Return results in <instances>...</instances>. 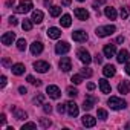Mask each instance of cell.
Here are the masks:
<instances>
[{"instance_id":"obj_1","label":"cell","mask_w":130,"mask_h":130,"mask_svg":"<svg viewBox=\"0 0 130 130\" xmlns=\"http://www.w3.org/2000/svg\"><path fill=\"white\" fill-rule=\"evenodd\" d=\"M107 104L113 110H121V109H125V106H127V103L122 98H118V96H110L109 101H107Z\"/></svg>"},{"instance_id":"obj_2","label":"cell","mask_w":130,"mask_h":130,"mask_svg":"<svg viewBox=\"0 0 130 130\" xmlns=\"http://www.w3.org/2000/svg\"><path fill=\"white\" fill-rule=\"evenodd\" d=\"M32 0H22V2L19 3V6L15 8V12L17 14H26L32 9Z\"/></svg>"},{"instance_id":"obj_3","label":"cell","mask_w":130,"mask_h":130,"mask_svg":"<svg viewBox=\"0 0 130 130\" xmlns=\"http://www.w3.org/2000/svg\"><path fill=\"white\" fill-rule=\"evenodd\" d=\"M116 31V28L113 25H107V26H101L96 29V35L98 37H107V35H112L113 32Z\"/></svg>"},{"instance_id":"obj_4","label":"cell","mask_w":130,"mask_h":130,"mask_svg":"<svg viewBox=\"0 0 130 130\" xmlns=\"http://www.w3.org/2000/svg\"><path fill=\"white\" fill-rule=\"evenodd\" d=\"M69 49H71V44H69L68 41H58V43L55 44V52H57L58 55L68 54V52H69Z\"/></svg>"},{"instance_id":"obj_5","label":"cell","mask_w":130,"mask_h":130,"mask_svg":"<svg viewBox=\"0 0 130 130\" xmlns=\"http://www.w3.org/2000/svg\"><path fill=\"white\" fill-rule=\"evenodd\" d=\"M77 55H78V58L84 63V64H89L90 61H92V57H90V54H89V51H86L84 47H81V49H78V52H77Z\"/></svg>"},{"instance_id":"obj_6","label":"cell","mask_w":130,"mask_h":130,"mask_svg":"<svg viewBox=\"0 0 130 130\" xmlns=\"http://www.w3.org/2000/svg\"><path fill=\"white\" fill-rule=\"evenodd\" d=\"M60 69H61L63 72H69V71L72 69V61H71L69 57H63V58L60 60Z\"/></svg>"},{"instance_id":"obj_7","label":"cell","mask_w":130,"mask_h":130,"mask_svg":"<svg viewBox=\"0 0 130 130\" xmlns=\"http://www.w3.org/2000/svg\"><path fill=\"white\" fill-rule=\"evenodd\" d=\"M34 69L37 72H40V74H44V72H47L51 69V66H49L46 61H35L34 63Z\"/></svg>"},{"instance_id":"obj_8","label":"cell","mask_w":130,"mask_h":130,"mask_svg":"<svg viewBox=\"0 0 130 130\" xmlns=\"http://www.w3.org/2000/svg\"><path fill=\"white\" fill-rule=\"evenodd\" d=\"M74 14H75V17H77L78 20H81V22H84V20L89 19V12H87L84 8H75Z\"/></svg>"},{"instance_id":"obj_9","label":"cell","mask_w":130,"mask_h":130,"mask_svg":"<svg viewBox=\"0 0 130 130\" xmlns=\"http://www.w3.org/2000/svg\"><path fill=\"white\" fill-rule=\"evenodd\" d=\"M46 92H47V95H49L51 98H54V100L60 98V95H61V90L58 89V86H47Z\"/></svg>"},{"instance_id":"obj_10","label":"cell","mask_w":130,"mask_h":130,"mask_svg":"<svg viewBox=\"0 0 130 130\" xmlns=\"http://www.w3.org/2000/svg\"><path fill=\"white\" fill-rule=\"evenodd\" d=\"M96 103V98L95 96H92V95H87L86 98H84V103H83V109L84 110H90L92 107H93V104Z\"/></svg>"},{"instance_id":"obj_11","label":"cell","mask_w":130,"mask_h":130,"mask_svg":"<svg viewBox=\"0 0 130 130\" xmlns=\"http://www.w3.org/2000/svg\"><path fill=\"white\" fill-rule=\"evenodd\" d=\"M72 38L75 41H78V43H83V41L87 40V32H84V31H75L72 34Z\"/></svg>"},{"instance_id":"obj_12","label":"cell","mask_w":130,"mask_h":130,"mask_svg":"<svg viewBox=\"0 0 130 130\" xmlns=\"http://www.w3.org/2000/svg\"><path fill=\"white\" fill-rule=\"evenodd\" d=\"M15 40V34L14 32H6V34H3L2 35V43L5 44V46H9V44H12V41Z\"/></svg>"},{"instance_id":"obj_13","label":"cell","mask_w":130,"mask_h":130,"mask_svg":"<svg viewBox=\"0 0 130 130\" xmlns=\"http://www.w3.org/2000/svg\"><path fill=\"white\" fill-rule=\"evenodd\" d=\"M103 52H104V57H107V58H110V57H113L115 55V52H116V46L115 44H106L104 46V49H103Z\"/></svg>"},{"instance_id":"obj_14","label":"cell","mask_w":130,"mask_h":130,"mask_svg":"<svg viewBox=\"0 0 130 130\" xmlns=\"http://www.w3.org/2000/svg\"><path fill=\"white\" fill-rule=\"evenodd\" d=\"M68 113L72 118H75L78 115V106H77V103H74V101H69L68 103Z\"/></svg>"},{"instance_id":"obj_15","label":"cell","mask_w":130,"mask_h":130,"mask_svg":"<svg viewBox=\"0 0 130 130\" xmlns=\"http://www.w3.org/2000/svg\"><path fill=\"white\" fill-rule=\"evenodd\" d=\"M128 58H130V54H128V51H125V49H121V51L118 52V57H116L118 63H127V61H128Z\"/></svg>"},{"instance_id":"obj_16","label":"cell","mask_w":130,"mask_h":130,"mask_svg":"<svg viewBox=\"0 0 130 130\" xmlns=\"http://www.w3.org/2000/svg\"><path fill=\"white\" fill-rule=\"evenodd\" d=\"M31 52H32L34 55L41 54V52H43V43H41V41H34V43L31 44Z\"/></svg>"},{"instance_id":"obj_17","label":"cell","mask_w":130,"mask_h":130,"mask_svg":"<svg viewBox=\"0 0 130 130\" xmlns=\"http://www.w3.org/2000/svg\"><path fill=\"white\" fill-rule=\"evenodd\" d=\"M11 71H12L14 75H23L25 74V64L17 63V64H14V66H11Z\"/></svg>"},{"instance_id":"obj_18","label":"cell","mask_w":130,"mask_h":130,"mask_svg":"<svg viewBox=\"0 0 130 130\" xmlns=\"http://www.w3.org/2000/svg\"><path fill=\"white\" fill-rule=\"evenodd\" d=\"M11 110H14V118L15 119H19V121H23V119H26V112L25 110H22V109H15V107H11Z\"/></svg>"},{"instance_id":"obj_19","label":"cell","mask_w":130,"mask_h":130,"mask_svg":"<svg viewBox=\"0 0 130 130\" xmlns=\"http://www.w3.org/2000/svg\"><path fill=\"white\" fill-rule=\"evenodd\" d=\"M95 124H96V119L93 116H90V115H84L83 116V125L84 127H93Z\"/></svg>"},{"instance_id":"obj_20","label":"cell","mask_w":130,"mask_h":130,"mask_svg":"<svg viewBox=\"0 0 130 130\" xmlns=\"http://www.w3.org/2000/svg\"><path fill=\"white\" fill-rule=\"evenodd\" d=\"M118 92L122 93V95L128 93V92H130V83H128V81H121V83L118 84Z\"/></svg>"},{"instance_id":"obj_21","label":"cell","mask_w":130,"mask_h":130,"mask_svg":"<svg viewBox=\"0 0 130 130\" xmlns=\"http://www.w3.org/2000/svg\"><path fill=\"white\" fill-rule=\"evenodd\" d=\"M47 37L57 40V38L61 37V31H60L58 28H49V29H47Z\"/></svg>"},{"instance_id":"obj_22","label":"cell","mask_w":130,"mask_h":130,"mask_svg":"<svg viewBox=\"0 0 130 130\" xmlns=\"http://www.w3.org/2000/svg\"><path fill=\"white\" fill-rule=\"evenodd\" d=\"M103 74H104V77H113L115 74H116V71H115V66L113 64H107V66H104V69H103Z\"/></svg>"},{"instance_id":"obj_23","label":"cell","mask_w":130,"mask_h":130,"mask_svg":"<svg viewBox=\"0 0 130 130\" xmlns=\"http://www.w3.org/2000/svg\"><path fill=\"white\" fill-rule=\"evenodd\" d=\"M100 89H101V92H103V93H110V90H112V87H110L109 81H106L104 78H103V80H100Z\"/></svg>"},{"instance_id":"obj_24","label":"cell","mask_w":130,"mask_h":130,"mask_svg":"<svg viewBox=\"0 0 130 130\" xmlns=\"http://www.w3.org/2000/svg\"><path fill=\"white\" fill-rule=\"evenodd\" d=\"M60 25H61L63 28H69V26L72 25V19H71V15H69V14H64V15L61 17V20H60Z\"/></svg>"},{"instance_id":"obj_25","label":"cell","mask_w":130,"mask_h":130,"mask_svg":"<svg viewBox=\"0 0 130 130\" xmlns=\"http://www.w3.org/2000/svg\"><path fill=\"white\" fill-rule=\"evenodd\" d=\"M104 14H106V17L110 19V20H115V19H116V9L112 8V6H107V8L104 9Z\"/></svg>"},{"instance_id":"obj_26","label":"cell","mask_w":130,"mask_h":130,"mask_svg":"<svg viewBox=\"0 0 130 130\" xmlns=\"http://www.w3.org/2000/svg\"><path fill=\"white\" fill-rule=\"evenodd\" d=\"M32 22H34V23H41V22H43V12L38 11V9L32 11Z\"/></svg>"},{"instance_id":"obj_27","label":"cell","mask_w":130,"mask_h":130,"mask_svg":"<svg viewBox=\"0 0 130 130\" xmlns=\"http://www.w3.org/2000/svg\"><path fill=\"white\" fill-rule=\"evenodd\" d=\"M49 14H51L52 17H58V15L61 14V8H60V6H51V8H49Z\"/></svg>"},{"instance_id":"obj_28","label":"cell","mask_w":130,"mask_h":130,"mask_svg":"<svg viewBox=\"0 0 130 130\" xmlns=\"http://www.w3.org/2000/svg\"><path fill=\"white\" fill-rule=\"evenodd\" d=\"M22 28H23L25 31H31V29H32V19H31V20H29V19H25L23 23H22Z\"/></svg>"},{"instance_id":"obj_29","label":"cell","mask_w":130,"mask_h":130,"mask_svg":"<svg viewBox=\"0 0 130 130\" xmlns=\"http://www.w3.org/2000/svg\"><path fill=\"white\" fill-rule=\"evenodd\" d=\"M26 46H28V44H26V40H25V38H20V40L17 41V49H19V51H25Z\"/></svg>"},{"instance_id":"obj_30","label":"cell","mask_w":130,"mask_h":130,"mask_svg":"<svg viewBox=\"0 0 130 130\" xmlns=\"http://www.w3.org/2000/svg\"><path fill=\"white\" fill-rule=\"evenodd\" d=\"M26 80H28V81H29L31 84L37 86V87H40V86H41V81H40V80H35V78H34L32 75H28V78H26Z\"/></svg>"},{"instance_id":"obj_31","label":"cell","mask_w":130,"mask_h":130,"mask_svg":"<svg viewBox=\"0 0 130 130\" xmlns=\"http://www.w3.org/2000/svg\"><path fill=\"white\" fill-rule=\"evenodd\" d=\"M71 81H72L74 84H81V83H83V75H74V77L71 78Z\"/></svg>"},{"instance_id":"obj_32","label":"cell","mask_w":130,"mask_h":130,"mask_svg":"<svg viewBox=\"0 0 130 130\" xmlns=\"http://www.w3.org/2000/svg\"><path fill=\"white\" fill-rule=\"evenodd\" d=\"M43 101H44V95H38V96L34 98V104H35V106H40V104L43 106V104H44Z\"/></svg>"},{"instance_id":"obj_33","label":"cell","mask_w":130,"mask_h":130,"mask_svg":"<svg viewBox=\"0 0 130 130\" xmlns=\"http://www.w3.org/2000/svg\"><path fill=\"white\" fill-rule=\"evenodd\" d=\"M40 124H41V127L47 128V127L52 125V121H51V119H46V118H41V119H40Z\"/></svg>"},{"instance_id":"obj_34","label":"cell","mask_w":130,"mask_h":130,"mask_svg":"<svg viewBox=\"0 0 130 130\" xmlns=\"http://www.w3.org/2000/svg\"><path fill=\"white\" fill-rule=\"evenodd\" d=\"M68 95H69L71 98H75V96L78 95V90H77L75 87H68Z\"/></svg>"},{"instance_id":"obj_35","label":"cell","mask_w":130,"mask_h":130,"mask_svg":"<svg viewBox=\"0 0 130 130\" xmlns=\"http://www.w3.org/2000/svg\"><path fill=\"white\" fill-rule=\"evenodd\" d=\"M96 115H98V118H100V119H107V112H106L104 109H98Z\"/></svg>"},{"instance_id":"obj_36","label":"cell","mask_w":130,"mask_h":130,"mask_svg":"<svg viewBox=\"0 0 130 130\" xmlns=\"http://www.w3.org/2000/svg\"><path fill=\"white\" fill-rule=\"evenodd\" d=\"M92 74H93V72H92L89 68H83V69H81V75H83V77H87V78H89V77H92Z\"/></svg>"},{"instance_id":"obj_37","label":"cell","mask_w":130,"mask_h":130,"mask_svg":"<svg viewBox=\"0 0 130 130\" xmlns=\"http://www.w3.org/2000/svg\"><path fill=\"white\" fill-rule=\"evenodd\" d=\"M128 11H130V8H128V6L121 8V17H122V19H127V17H128Z\"/></svg>"},{"instance_id":"obj_38","label":"cell","mask_w":130,"mask_h":130,"mask_svg":"<svg viewBox=\"0 0 130 130\" xmlns=\"http://www.w3.org/2000/svg\"><path fill=\"white\" fill-rule=\"evenodd\" d=\"M66 107H68V104H58V106H57V112H58L60 115H63L64 112H66Z\"/></svg>"},{"instance_id":"obj_39","label":"cell","mask_w":130,"mask_h":130,"mask_svg":"<svg viewBox=\"0 0 130 130\" xmlns=\"http://www.w3.org/2000/svg\"><path fill=\"white\" fill-rule=\"evenodd\" d=\"M35 127H37V124H35V122H26V124H23L22 130H28V128H35Z\"/></svg>"},{"instance_id":"obj_40","label":"cell","mask_w":130,"mask_h":130,"mask_svg":"<svg viewBox=\"0 0 130 130\" xmlns=\"http://www.w3.org/2000/svg\"><path fill=\"white\" fill-rule=\"evenodd\" d=\"M43 110H44V113H51V112H52L51 104H43Z\"/></svg>"},{"instance_id":"obj_41","label":"cell","mask_w":130,"mask_h":130,"mask_svg":"<svg viewBox=\"0 0 130 130\" xmlns=\"http://www.w3.org/2000/svg\"><path fill=\"white\" fill-rule=\"evenodd\" d=\"M0 86H2V87L6 86V77L5 75H2V78H0Z\"/></svg>"},{"instance_id":"obj_42","label":"cell","mask_w":130,"mask_h":130,"mask_svg":"<svg viewBox=\"0 0 130 130\" xmlns=\"http://www.w3.org/2000/svg\"><path fill=\"white\" fill-rule=\"evenodd\" d=\"M93 60H95V63H98V64H100V63H101V61H103V57H101V55H100V54H96V55H95V58H93Z\"/></svg>"},{"instance_id":"obj_43","label":"cell","mask_w":130,"mask_h":130,"mask_svg":"<svg viewBox=\"0 0 130 130\" xmlns=\"http://www.w3.org/2000/svg\"><path fill=\"white\" fill-rule=\"evenodd\" d=\"M9 23H11V25H12V26H15V25H17V23H19V20H17V19H15V17H11V19H9Z\"/></svg>"},{"instance_id":"obj_44","label":"cell","mask_w":130,"mask_h":130,"mask_svg":"<svg viewBox=\"0 0 130 130\" xmlns=\"http://www.w3.org/2000/svg\"><path fill=\"white\" fill-rule=\"evenodd\" d=\"M103 3H104V0H95V5H93V8L98 11V8H96V6H98V5H103Z\"/></svg>"},{"instance_id":"obj_45","label":"cell","mask_w":130,"mask_h":130,"mask_svg":"<svg viewBox=\"0 0 130 130\" xmlns=\"http://www.w3.org/2000/svg\"><path fill=\"white\" fill-rule=\"evenodd\" d=\"M0 122H2V125L6 124V116H5V113H2V116H0Z\"/></svg>"},{"instance_id":"obj_46","label":"cell","mask_w":130,"mask_h":130,"mask_svg":"<svg viewBox=\"0 0 130 130\" xmlns=\"http://www.w3.org/2000/svg\"><path fill=\"white\" fill-rule=\"evenodd\" d=\"M2 63H3V66H9V64H11L9 58H3V60H2Z\"/></svg>"},{"instance_id":"obj_47","label":"cell","mask_w":130,"mask_h":130,"mask_svg":"<svg viewBox=\"0 0 130 130\" xmlns=\"http://www.w3.org/2000/svg\"><path fill=\"white\" fill-rule=\"evenodd\" d=\"M14 3H15V2H14V0H6V6H8V8H11V6H14Z\"/></svg>"},{"instance_id":"obj_48","label":"cell","mask_w":130,"mask_h":130,"mask_svg":"<svg viewBox=\"0 0 130 130\" xmlns=\"http://www.w3.org/2000/svg\"><path fill=\"white\" fill-rule=\"evenodd\" d=\"M125 74H127V75H130V63H127V64H125Z\"/></svg>"},{"instance_id":"obj_49","label":"cell","mask_w":130,"mask_h":130,"mask_svg":"<svg viewBox=\"0 0 130 130\" xmlns=\"http://www.w3.org/2000/svg\"><path fill=\"white\" fill-rule=\"evenodd\" d=\"M95 87H96V86H95L93 83H89V84H87V89H89V90H93Z\"/></svg>"},{"instance_id":"obj_50","label":"cell","mask_w":130,"mask_h":130,"mask_svg":"<svg viewBox=\"0 0 130 130\" xmlns=\"http://www.w3.org/2000/svg\"><path fill=\"white\" fill-rule=\"evenodd\" d=\"M19 92H20V93H23V95H25V93H26V92H28V90H26V89H25V87H19Z\"/></svg>"},{"instance_id":"obj_51","label":"cell","mask_w":130,"mask_h":130,"mask_svg":"<svg viewBox=\"0 0 130 130\" xmlns=\"http://www.w3.org/2000/svg\"><path fill=\"white\" fill-rule=\"evenodd\" d=\"M122 41H124V37H122V35H121V37H118V38H116V43H122Z\"/></svg>"},{"instance_id":"obj_52","label":"cell","mask_w":130,"mask_h":130,"mask_svg":"<svg viewBox=\"0 0 130 130\" xmlns=\"http://www.w3.org/2000/svg\"><path fill=\"white\" fill-rule=\"evenodd\" d=\"M63 5H66V6L71 5V0H63Z\"/></svg>"},{"instance_id":"obj_53","label":"cell","mask_w":130,"mask_h":130,"mask_svg":"<svg viewBox=\"0 0 130 130\" xmlns=\"http://www.w3.org/2000/svg\"><path fill=\"white\" fill-rule=\"evenodd\" d=\"M44 5H46V6H49V5H51V0H44Z\"/></svg>"},{"instance_id":"obj_54","label":"cell","mask_w":130,"mask_h":130,"mask_svg":"<svg viewBox=\"0 0 130 130\" xmlns=\"http://www.w3.org/2000/svg\"><path fill=\"white\" fill-rule=\"evenodd\" d=\"M125 127H127V128H130V122H128V124H127V125H125Z\"/></svg>"},{"instance_id":"obj_55","label":"cell","mask_w":130,"mask_h":130,"mask_svg":"<svg viewBox=\"0 0 130 130\" xmlns=\"http://www.w3.org/2000/svg\"><path fill=\"white\" fill-rule=\"evenodd\" d=\"M78 2H84V0H78Z\"/></svg>"}]
</instances>
